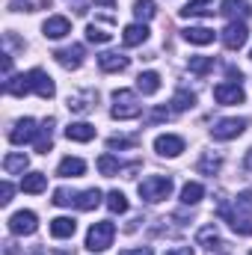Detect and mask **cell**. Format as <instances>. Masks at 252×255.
Masks as SVG:
<instances>
[{"label":"cell","instance_id":"1","mask_svg":"<svg viewBox=\"0 0 252 255\" xmlns=\"http://www.w3.org/2000/svg\"><path fill=\"white\" fill-rule=\"evenodd\" d=\"M3 92H6V95H15V98H24V95H30V92H36L39 98H54V95H57V83L51 80L48 71L30 68L27 74L9 77V80L3 83Z\"/></svg>","mask_w":252,"mask_h":255},{"label":"cell","instance_id":"2","mask_svg":"<svg viewBox=\"0 0 252 255\" xmlns=\"http://www.w3.org/2000/svg\"><path fill=\"white\" fill-rule=\"evenodd\" d=\"M220 217L229 220V226L238 232V235H252V190L241 193L235 199V211H229L226 205L220 208Z\"/></svg>","mask_w":252,"mask_h":255},{"label":"cell","instance_id":"3","mask_svg":"<svg viewBox=\"0 0 252 255\" xmlns=\"http://www.w3.org/2000/svg\"><path fill=\"white\" fill-rule=\"evenodd\" d=\"M175 190L172 178L169 175H148L139 181V199L148 202V205H157V202H166Z\"/></svg>","mask_w":252,"mask_h":255},{"label":"cell","instance_id":"4","mask_svg":"<svg viewBox=\"0 0 252 255\" xmlns=\"http://www.w3.org/2000/svg\"><path fill=\"white\" fill-rule=\"evenodd\" d=\"M139 113H142V104L136 101V92H130V89H116L113 92V110H110L113 119L127 122V119H136Z\"/></svg>","mask_w":252,"mask_h":255},{"label":"cell","instance_id":"5","mask_svg":"<svg viewBox=\"0 0 252 255\" xmlns=\"http://www.w3.org/2000/svg\"><path fill=\"white\" fill-rule=\"evenodd\" d=\"M113 238H116V226L110 220L92 223L89 232H86V250L89 253H104L107 247H113Z\"/></svg>","mask_w":252,"mask_h":255},{"label":"cell","instance_id":"6","mask_svg":"<svg viewBox=\"0 0 252 255\" xmlns=\"http://www.w3.org/2000/svg\"><path fill=\"white\" fill-rule=\"evenodd\" d=\"M220 39H223V45H226L229 51H241V48L247 45V39H250V27H247L244 21H229L226 30L220 33Z\"/></svg>","mask_w":252,"mask_h":255},{"label":"cell","instance_id":"7","mask_svg":"<svg viewBox=\"0 0 252 255\" xmlns=\"http://www.w3.org/2000/svg\"><path fill=\"white\" fill-rule=\"evenodd\" d=\"M244 130H247V119H238V116H232V119H220L217 125L211 128V136L226 142V139H238Z\"/></svg>","mask_w":252,"mask_h":255},{"label":"cell","instance_id":"8","mask_svg":"<svg viewBox=\"0 0 252 255\" xmlns=\"http://www.w3.org/2000/svg\"><path fill=\"white\" fill-rule=\"evenodd\" d=\"M214 98H217V104L232 107V104H244L247 101V92H244L241 83H217L214 86Z\"/></svg>","mask_w":252,"mask_h":255},{"label":"cell","instance_id":"9","mask_svg":"<svg viewBox=\"0 0 252 255\" xmlns=\"http://www.w3.org/2000/svg\"><path fill=\"white\" fill-rule=\"evenodd\" d=\"M36 229H39V220H36V214H33V211H15V214L9 217V232H12V235H18V238L33 235Z\"/></svg>","mask_w":252,"mask_h":255},{"label":"cell","instance_id":"10","mask_svg":"<svg viewBox=\"0 0 252 255\" xmlns=\"http://www.w3.org/2000/svg\"><path fill=\"white\" fill-rule=\"evenodd\" d=\"M36 136H39V125H36V119H18L15 128L9 130V142H12V145L36 142Z\"/></svg>","mask_w":252,"mask_h":255},{"label":"cell","instance_id":"11","mask_svg":"<svg viewBox=\"0 0 252 255\" xmlns=\"http://www.w3.org/2000/svg\"><path fill=\"white\" fill-rule=\"evenodd\" d=\"M83 57H86V48L83 45H68V48H60L54 54V60L63 65V68H68V71H77L83 65Z\"/></svg>","mask_w":252,"mask_h":255},{"label":"cell","instance_id":"12","mask_svg":"<svg viewBox=\"0 0 252 255\" xmlns=\"http://www.w3.org/2000/svg\"><path fill=\"white\" fill-rule=\"evenodd\" d=\"M154 151H157L160 157H178V154L184 151V139H181L178 133H160V136L154 139Z\"/></svg>","mask_w":252,"mask_h":255},{"label":"cell","instance_id":"13","mask_svg":"<svg viewBox=\"0 0 252 255\" xmlns=\"http://www.w3.org/2000/svg\"><path fill=\"white\" fill-rule=\"evenodd\" d=\"M68 110L71 113H89L95 104H98V92L95 89H83V92H74V95H68Z\"/></svg>","mask_w":252,"mask_h":255},{"label":"cell","instance_id":"14","mask_svg":"<svg viewBox=\"0 0 252 255\" xmlns=\"http://www.w3.org/2000/svg\"><path fill=\"white\" fill-rule=\"evenodd\" d=\"M42 33H45V39H65V36L71 33V21H68L65 15H51V18L42 24Z\"/></svg>","mask_w":252,"mask_h":255},{"label":"cell","instance_id":"15","mask_svg":"<svg viewBox=\"0 0 252 255\" xmlns=\"http://www.w3.org/2000/svg\"><path fill=\"white\" fill-rule=\"evenodd\" d=\"M127 63H130V60H127L125 54H119V51H104V54L98 57L101 71H107V74H119V71H125Z\"/></svg>","mask_w":252,"mask_h":255},{"label":"cell","instance_id":"16","mask_svg":"<svg viewBox=\"0 0 252 255\" xmlns=\"http://www.w3.org/2000/svg\"><path fill=\"white\" fill-rule=\"evenodd\" d=\"M178 12H181V18H208V15H214L220 9H214V0H190Z\"/></svg>","mask_w":252,"mask_h":255},{"label":"cell","instance_id":"17","mask_svg":"<svg viewBox=\"0 0 252 255\" xmlns=\"http://www.w3.org/2000/svg\"><path fill=\"white\" fill-rule=\"evenodd\" d=\"M196 244L199 247H205V250H223L226 244H223V238H220V232H217V226H202L199 229V235H196Z\"/></svg>","mask_w":252,"mask_h":255},{"label":"cell","instance_id":"18","mask_svg":"<svg viewBox=\"0 0 252 255\" xmlns=\"http://www.w3.org/2000/svg\"><path fill=\"white\" fill-rule=\"evenodd\" d=\"M220 12L229 18V21H238V18H247L252 12L250 0H223L220 3Z\"/></svg>","mask_w":252,"mask_h":255},{"label":"cell","instance_id":"19","mask_svg":"<svg viewBox=\"0 0 252 255\" xmlns=\"http://www.w3.org/2000/svg\"><path fill=\"white\" fill-rule=\"evenodd\" d=\"M148 39V27L145 24H127L125 30H122V42H125V48H136V45H142Z\"/></svg>","mask_w":252,"mask_h":255},{"label":"cell","instance_id":"20","mask_svg":"<svg viewBox=\"0 0 252 255\" xmlns=\"http://www.w3.org/2000/svg\"><path fill=\"white\" fill-rule=\"evenodd\" d=\"M65 136L71 142H89V139H95V125H89V122H71V125L65 128Z\"/></svg>","mask_w":252,"mask_h":255},{"label":"cell","instance_id":"21","mask_svg":"<svg viewBox=\"0 0 252 255\" xmlns=\"http://www.w3.org/2000/svg\"><path fill=\"white\" fill-rule=\"evenodd\" d=\"M83 172H86V163L80 157H63L60 166H57V175L60 178H80Z\"/></svg>","mask_w":252,"mask_h":255},{"label":"cell","instance_id":"22","mask_svg":"<svg viewBox=\"0 0 252 255\" xmlns=\"http://www.w3.org/2000/svg\"><path fill=\"white\" fill-rule=\"evenodd\" d=\"M181 36H184V42H190V45H211L217 33L211 27H187V30H181Z\"/></svg>","mask_w":252,"mask_h":255},{"label":"cell","instance_id":"23","mask_svg":"<svg viewBox=\"0 0 252 255\" xmlns=\"http://www.w3.org/2000/svg\"><path fill=\"white\" fill-rule=\"evenodd\" d=\"M27 166H30V157H27L24 151H12V154L3 157V169H6L9 175H24Z\"/></svg>","mask_w":252,"mask_h":255},{"label":"cell","instance_id":"24","mask_svg":"<svg viewBox=\"0 0 252 255\" xmlns=\"http://www.w3.org/2000/svg\"><path fill=\"white\" fill-rule=\"evenodd\" d=\"M45 187H48V175L45 172H27L24 178H21V190L24 193H45Z\"/></svg>","mask_w":252,"mask_h":255},{"label":"cell","instance_id":"25","mask_svg":"<svg viewBox=\"0 0 252 255\" xmlns=\"http://www.w3.org/2000/svg\"><path fill=\"white\" fill-rule=\"evenodd\" d=\"M51 130H54V119L42 122V128H39V136H36V142H33L39 154H48V151L54 148V136H51Z\"/></svg>","mask_w":252,"mask_h":255},{"label":"cell","instance_id":"26","mask_svg":"<svg viewBox=\"0 0 252 255\" xmlns=\"http://www.w3.org/2000/svg\"><path fill=\"white\" fill-rule=\"evenodd\" d=\"M157 89H160V74H157V71H142V74L136 77V92L154 95Z\"/></svg>","mask_w":252,"mask_h":255},{"label":"cell","instance_id":"27","mask_svg":"<svg viewBox=\"0 0 252 255\" xmlns=\"http://www.w3.org/2000/svg\"><path fill=\"white\" fill-rule=\"evenodd\" d=\"M98 205H101V190L98 187H89V190L77 193V199H74V208L77 211H92Z\"/></svg>","mask_w":252,"mask_h":255},{"label":"cell","instance_id":"28","mask_svg":"<svg viewBox=\"0 0 252 255\" xmlns=\"http://www.w3.org/2000/svg\"><path fill=\"white\" fill-rule=\"evenodd\" d=\"M172 113H187L196 107V92H190V89H178L175 95H172Z\"/></svg>","mask_w":252,"mask_h":255},{"label":"cell","instance_id":"29","mask_svg":"<svg viewBox=\"0 0 252 255\" xmlns=\"http://www.w3.org/2000/svg\"><path fill=\"white\" fill-rule=\"evenodd\" d=\"M220 166H223V154H214V151H205L202 160L196 163V169H199L202 175H217Z\"/></svg>","mask_w":252,"mask_h":255},{"label":"cell","instance_id":"30","mask_svg":"<svg viewBox=\"0 0 252 255\" xmlns=\"http://www.w3.org/2000/svg\"><path fill=\"white\" fill-rule=\"evenodd\" d=\"M74 229H77V223L71 220V217H57V220H51V235L54 238H71L74 235Z\"/></svg>","mask_w":252,"mask_h":255},{"label":"cell","instance_id":"31","mask_svg":"<svg viewBox=\"0 0 252 255\" xmlns=\"http://www.w3.org/2000/svg\"><path fill=\"white\" fill-rule=\"evenodd\" d=\"M202 196H205V187H202L199 181H187V184L181 187V202H184V205H199Z\"/></svg>","mask_w":252,"mask_h":255},{"label":"cell","instance_id":"32","mask_svg":"<svg viewBox=\"0 0 252 255\" xmlns=\"http://www.w3.org/2000/svg\"><path fill=\"white\" fill-rule=\"evenodd\" d=\"M190 74H196V77H205V74H211L214 71V57H190Z\"/></svg>","mask_w":252,"mask_h":255},{"label":"cell","instance_id":"33","mask_svg":"<svg viewBox=\"0 0 252 255\" xmlns=\"http://www.w3.org/2000/svg\"><path fill=\"white\" fill-rule=\"evenodd\" d=\"M133 15H136V21H139V24L151 21V18L157 15V6H154V0H136V3H133Z\"/></svg>","mask_w":252,"mask_h":255},{"label":"cell","instance_id":"34","mask_svg":"<svg viewBox=\"0 0 252 255\" xmlns=\"http://www.w3.org/2000/svg\"><path fill=\"white\" fill-rule=\"evenodd\" d=\"M119 169H122V166H119V160H116L113 154H101V157H98V172H101V175L113 178V175H119Z\"/></svg>","mask_w":252,"mask_h":255},{"label":"cell","instance_id":"35","mask_svg":"<svg viewBox=\"0 0 252 255\" xmlns=\"http://www.w3.org/2000/svg\"><path fill=\"white\" fill-rule=\"evenodd\" d=\"M110 39H113V33H107L104 27H95V24L86 27V42H92V45H107Z\"/></svg>","mask_w":252,"mask_h":255},{"label":"cell","instance_id":"36","mask_svg":"<svg viewBox=\"0 0 252 255\" xmlns=\"http://www.w3.org/2000/svg\"><path fill=\"white\" fill-rule=\"evenodd\" d=\"M107 208L113 211V214H125L127 211V199L122 190H110L107 193Z\"/></svg>","mask_w":252,"mask_h":255},{"label":"cell","instance_id":"37","mask_svg":"<svg viewBox=\"0 0 252 255\" xmlns=\"http://www.w3.org/2000/svg\"><path fill=\"white\" fill-rule=\"evenodd\" d=\"M74 199H77V193L65 190V187H57V190H54V205H57V208H68V205H74Z\"/></svg>","mask_w":252,"mask_h":255},{"label":"cell","instance_id":"38","mask_svg":"<svg viewBox=\"0 0 252 255\" xmlns=\"http://www.w3.org/2000/svg\"><path fill=\"white\" fill-rule=\"evenodd\" d=\"M136 145V136H110L107 139V148L116 151V148H133Z\"/></svg>","mask_w":252,"mask_h":255},{"label":"cell","instance_id":"39","mask_svg":"<svg viewBox=\"0 0 252 255\" xmlns=\"http://www.w3.org/2000/svg\"><path fill=\"white\" fill-rule=\"evenodd\" d=\"M169 116H172V110H166V107H157V110H151V113L145 116V122H148V125H157V122H166Z\"/></svg>","mask_w":252,"mask_h":255},{"label":"cell","instance_id":"40","mask_svg":"<svg viewBox=\"0 0 252 255\" xmlns=\"http://www.w3.org/2000/svg\"><path fill=\"white\" fill-rule=\"evenodd\" d=\"M12 193H15V187H12L9 181H3V184H0V205H9V202H12Z\"/></svg>","mask_w":252,"mask_h":255},{"label":"cell","instance_id":"41","mask_svg":"<svg viewBox=\"0 0 252 255\" xmlns=\"http://www.w3.org/2000/svg\"><path fill=\"white\" fill-rule=\"evenodd\" d=\"M9 9H12V12H33L36 6H33L30 0H12V3H9Z\"/></svg>","mask_w":252,"mask_h":255},{"label":"cell","instance_id":"42","mask_svg":"<svg viewBox=\"0 0 252 255\" xmlns=\"http://www.w3.org/2000/svg\"><path fill=\"white\" fill-rule=\"evenodd\" d=\"M12 77V54H3V83Z\"/></svg>","mask_w":252,"mask_h":255},{"label":"cell","instance_id":"43","mask_svg":"<svg viewBox=\"0 0 252 255\" xmlns=\"http://www.w3.org/2000/svg\"><path fill=\"white\" fill-rule=\"evenodd\" d=\"M163 255H193V247H172V250H166Z\"/></svg>","mask_w":252,"mask_h":255},{"label":"cell","instance_id":"44","mask_svg":"<svg viewBox=\"0 0 252 255\" xmlns=\"http://www.w3.org/2000/svg\"><path fill=\"white\" fill-rule=\"evenodd\" d=\"M119 255H154V253H151V247H139V250H125Z\"/></svg>","mask_w":252,"mask_h":255},{"label":"cell","instance_id":"45","mask_svg":"<svg viewBox=\"0 0 252 255\" xmlns=\"http://www.w3.org/2000/svg\"><path fill=\"white\" fill-rule=\"evenodd\" d=\"M95 6H104V9H113V6H116V0H95Z\"/></svg>","mask_w":252,"mask_h":255},{"label":"cell","instance_id":"46","mask_svg":"<svg viewBox=\"0 0 252 255\" xmlns=\"http://www.w3.org/2000/svg\"><path fill=\"white\" fill-rule=\"evenodd\" d=\"M244 166H247V172H252V148L247 151V157H244Z\"/></svg>","mask_w":252,"mask_h":255},{"label":"cell","instance_id":"47","mask_svg":"<svg viewBox=\"0 0 252 255\" xmlns=\"http://www.w3.org/2000/svg\"><path fill=\"white\" fill-rule=\"evenodd\" d=\"M250 60H252V51H250Z\"/></svg>","mask_w":252,"mask_h":255},{"label":"cell","instance_id":"48","mask_svg":"<svg viewBox=\"0 0 252 255\" xmlns=\"http://www.w3.org/2000/svg\"><path fill=\"white\" fill-rule=\"evenodd\" d=\"M250 255H252V253H250Z\"/></svg>","mask_w":252,"mask_h":255}]
</instances>
